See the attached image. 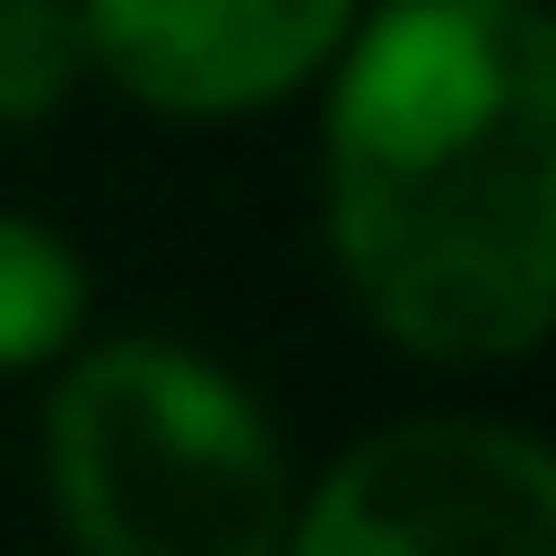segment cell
<instances>
[{
	"label": "cell",
	"instance_id": "obj_1",
	"mask_svg": "<svg viewBox=\"0 0 556 556\" xmlns=\"http://www.w3.org/2000/svg\"><path fill=\"white\" fill-rule=\"evenodd\" d=\"M330 248L422 361H505L556 309V31L536 0H392L330 93Z\"/></svg>",
	"mask_w": 556,
	"mask_h": 556
},
{
	"label": "cell",
	"instance_id": "obj_2",
	"mask_svg": "<svg viewBox=\"0 0 556 556\" xmlns=\"http://www.w3.org/2000/svg\"><path fill=\"white\" fill-rule=\"evenodd\" d=\"M52 505L93 556H268L289 546V454L197 351L114 340L52 392Z\"/></svg>",
	"mask_w": 556,
	"mask_h": 556
},
{
	"label": "cell",
	"instance_id": "obj_3",
	"mask_svg": "<svg viewBox=\"0 0 556 556\" xmlns=\"http://www.w3.org/2000/svg\"><path fill=\"white\" fill-rule=\"evenodd\" d=\"M289 536L309 556H546L556 464L505 422H402L319 484Z\"/></svg>",
	"mask_w": 556,
	"mask_h": 556
},
{
	"label": "cell",
	"instance_id": "obj_4",
	"mask_svg": "<svg viewBox=\"0 0 556 556\" xmlns=\"http://www.w3.org/2000/svg\"><path fill=\"white\" fill-rule=\"evenodd\" d=\"M83 62L155 114H248L340 52L351 0H73Z\"/></svg>",
	"mask_w": 556,
	"mask_h": 556
},
{
	"label": "cell",
	"instance_id": "obj_5",
	"mask_svg": "<svg viewBox=\"0 0 556 556\" xmlns=\"http://www.w3.org/2000/svg\"><path fill=\"white\" fill-rule=\"evenodd\" d=\"M83 330V258L0 206V371H31Z\"/></svg>",
	"mask_w": 556,
	"mask_h": 556
},
{
	"label": "cell",
	"instance_id": "obj_6",
	"mask_svg": "<svg viewBox=\"0 0 556 556\" xmlns=\"http://www.w3.org/2000/svg\"><path fill=\"white\" fill-rule=\"evenodd\" d=\"M83 73L93 62L73 0H0V124H41Z\"/></svg>",
	"mask_w": 556,
	"mask_h": 556
}]
</instances>
